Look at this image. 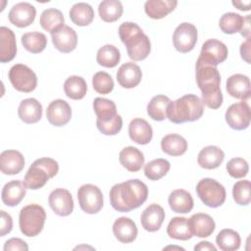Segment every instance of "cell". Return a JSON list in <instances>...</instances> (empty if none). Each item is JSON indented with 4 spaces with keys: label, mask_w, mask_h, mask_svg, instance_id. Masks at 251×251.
Returning a JSON list of instances; mask_svg holds the SVG:
<instances>
[{
    "label": "cell",
    "mask_w": 251,
    "mask_h": 251,
    "mask_svg": "<svg viewBox=\"0 0 251 251\" xmlns=\"http://www.w3.org/2000/svg\"><path fill=\"white\" fill-rule=\"evenodd\" d=\"M165 220V211L158 204L149 205L141 214L140 222L142 227L149 231L154 232L160 229Z\"/></svg>",
    "instance_id": "ac0fdd59"
},
{
    "label": "cell",
    "mask_w": 251,
    "mask_h": 251,
    "mask_svg": "<svg viewBox=\"0 0 251 251\" xmlns=\"http://www.w3.org/2000/svg\"><path fill=\"white\" fill-rule=\"evenodd\" d=\"M223 93L222 90L209 93V94H202L201 101L203 105H206L207 107L211 109H218L223 104Z\"/></svg>",
    "instance_id": "c3c4849f"
},
{
    "label": "cell",
    "mask_w": 251,
    "mask_h": 251,
    "mask_svg": "<svg viewBox=\"0 0 251 251\" xmlns=\"http://www.w3.org/2000/svg\"><path fill=\"white\" fill-rule=\"evenodd\" d=\"M77 200L80 209L86 214H96L103 207V194L94 184H83L77 190Z\"/></svg>",
    "instance_id": "ba28073f"
},
{
    "label": "cell",
    "mask_w": 251,
    "mask_h": 251,
    "mask_svg": "<svg viewBox=\"0 0 251 251\" xmlns=\"http://www.w3.org/2000/svg\"><path fill=\"white\" fill-rule=\"evenodd\" d=\"M17 53L16 36L12 29L7 26L0 27V62L12 61Z\"/></svg>",
    "instance_id": "484cf974"
},
{
    "label": "cell",
    "mask_w": 251,
    "mask_h": 251,
    "mask_svg": "<svg viewBox=\"0 0 251 251\" xmlns=\"http://www.w3.org/2000/svg\"><path fill=\"white\" fill-rule=\"evenodd\" d=\"M0 214H1L0 235L5 236L9 232H11V230L13 228V220H12V217L3 210L0 211Z\"/></svg>",
    "instance_id": "f907efd6"
},
{
    "label": "cell",
    "mask_w": 251,
    "mask_h": 251,
    "mask_svg": "<svg viewBox=\"0 0 251 251\" xmlns=\"http://www.w3.org/2000/svg\"><path fill=\"white\" fill-rule=\"evenodd\" d=\"M170 208L175 213L186 214L193 208V198L191 194L184 189H176L172 191L168 199Z\"/></svg>",
    "instance_id": "f1b7e54d"
},
{
    "label": "cell",
    "mask_w": 251,
    "mask_h": 251,
    "mask_svg": "<svg viewBox=\"0 0 251 251\" xmlns=\"http://www.w3.org/2000/svg\"><path fill=\"white\" fill-rule=\"evenodd\" d=\"M46 220V213L42 206L29 204L22 208L19 215V226L22 233L28 237L41 232Z\"/></svg>",
    "instance_id": "5b68a950"
},
{
    "label": "cell",
    "mask_w": 251,
    "mask_h": 251,
    "mask_svg": "<svg viewBox=\"0 0 251 251\" xmlns=\"http://www.w3.org/2000/svg\"><path fill=\"white\" fill-rule=\"evenodd\" d=\"M96 126L100 132L105 135H115L122 129L123 119L120 115H116L113 119L108 122H102L97 120Z\"/></svg>",
    "instance_id": "7dc6e473"
},
{
    "label": "cell",
    "mask_w": 251,
    "mask_h": 251,
    "mask_svg": "<svg viewBox=\"0 0 251 251\" xmlns=\"http://www.w3.org/2000/svg\"><path fill=\"white\" fill-rule=\"evenodd\" d=\"M14 251V250H21V251H27L28 246L27 244L21 238L13 237L7 240L4 244V251Z\"/></svg>",
    "instance_id": "681fc988"
},
{
    "label": "cell",
    "mask_w": 251,
    "mask_h": 251,
    "mask_svg": "<svg viewBox=\"0 0 251 251\" xmlns=\"http://www.w3.org/2000/svg\"><path fill=\"white\" fill-rule=\"evenodd\" d=\"M240 55L246 63L250 64V38H246V41L240 45Z\"/></svg>",
    "instance_id": "816d5d0a"
},
{
    "label": "cell",
    "mask_w": 251,
    "mask_h": 251,
    "mask_svg": "<svg viewBox=\"0 0 251 251\" xmlns=\"http://www.w3.org/2000/svg\"><path fill=\"white\" fill-rule=\"evenodd\" d=\"M196 81L202 94L221 90V75L216 67L196 62Z\"/></svg>",
    "instance_id": "9c48e42d"
},
{
    "label": "cell",
    "mask_w": 251,
    "mask_h": 251,
    "mask_svg": "<svg viewBox=\"0 0 251 251\" xmlns=\"http://www.w3.org/2000/svg\"><path fill=\"white\" fill-rule=\"evenodd\" d=\"M9 80L16 90L25 93L33 91L37 85L35 73L24 64H16L10 69Z\"/></svg>",
    "instance_id": "52a82bcc"
},
{
    "label": "cell",
    "mask_w": 251,
    "mask_h": 251,
    "mask_svg": "<svg viewBox=\"0 0 251 251\" xmlns=\"http://www.w3.org/2000/svg\"><path fill=\"white\" fill-rule=\"evenodd\" d=\"M58 171L59 165L54 159L48 157L37 159L28 168L24 178V183L28 189H39L50 178L54 177Z\"/></svg>",
    "instance_id": "277c9868"
},
{
    "label": "cell",
    "mask_w": 251,
    "mask_h": 251,
    "mask_svg": "<svg viewBox=\"0 0 251 251\" xmlns=\"http://www.w3.org/2000/svg\"><path fill=\"white\" fill-rule=\"evenodd\" d=\"M161 148L170 156H180L187 149V141L179 134L170 133L162 138Z\"/></svg>",
    "instance_id": "4dcf8cb0"
},
{
    "label": "cell",
    "mask_w": 251,
    "mask_h": 251,
    "mask_svg": "<svg viewBox=\"0 0 251 251\" xmlns=\"http://www.w3.org/2000/svg\"><path fill=\"white\" fill-rule=\"evenodd\" d=\"M119 35L126 45L127 55L131 60L142 61L150 54V39L137 24L131 22L123 23L119 26Z\"/></svg>",
    "instance_id": "7a4b0ae2"
},
{
    "label": "cell",
    "mask_w": 251,
    "mask_h": 251,
    "mask_svg": "<svg viewBox=\"0 0 251 251\" xmlns=\"http://www.w3.org/2000/svg\"><path fill=\"white\" fill-rule=\"evenodd\" d=\"M167 233L171 238L177 240H188L193 236L188 219L184 217L173 218L168 225Z\"/></svg>",
    "instance_id": "1f68e13d"
},
{
    "label": "cell",
    "mask_w": 251,
    "mask_h": 251,
    "mask_svg": "<svg viewBox=\"0 0 251 251\" xmlns=\"http://www.w3.org/2000/svg\"><path fill=\"white\" fill-rule=\"evenodd\" d=\"M123 5L118 0H104L98 6L100 18L106 23L116 22L123 15Z\"/></svg>",
    "instance_id": "74e56055"
},
{
    "label": "cell",
    "mask_w": 251,
    "mask_h": 251,
    "mask_svg": "<svg viewBox=\"0 0 251 251\" xmlns=\"http://www.w3.org/2000/svg\"><path fill=\"white\" fill-rule=\"evenodd\" d=\"M176 5V0H148L144 4V11L149 18L160 20L173 12Z\"/></svg>",
    "instance_id": "f546056e"
},
{
    "label": "cell",
    "mask_w": 251,
    "mask_h": 251,
    "mask_svg": "<svg viewBox=\"0 0 251 251\" xmlns=\"http://www.w3.org/2000/svg\"><path fill=\"white\" fill-rule=\"evenodd\" d=\"M35 16V7L27 2H20L15 4L8 14L10 23L18 27L28 26L34 22Z\"/></svg>",
    "instance_id": "5bb4252c"
},
{
    "label": "cell",
    "mask_w": 251,
    "mask_h": 251,
    "mask_svg": "<svg viewBox=\"0 0 251 251\" xmlns=\"http://www.w3.org/2000/svg\"><path fill=\"white\" fill-rule=\"evenodd\" d=\"M19 118L25 124H35L42 118V105L35 98L24 99L18 109Z\"/></svg>",
    "instance_id": "4316f807"
},
{
    "label": "cell",
    "mask_w": 251,
    "mask_h": 251,
    "mask_svg": "<svg viewBox=\"0 0 251 251\" xmlns=\"http://www.w3.org/2000/svg\"><path fill=\"white\" fill-rule=\"evenodd\" d=\"M71 21L79 26H85L91 24L94 19L93 8L84 2H78L72 6L70 10Z\"/></svg>",
    "instance_id": "d6a6232c"
},
{
    "label": "cell",
    "mask_w": 251,
    "mask_h": 251,
    "mask_svg": "<svg viewBox=\"0 0 251 251\" xmlns=\"http://www.w3.org/2000/svg\"><path fill=\"white\" fill-rule=\"evenodd\" d=\"M147 196V185L134 178L115 184L110 190V203L118 212H129L140 207Z\"/></svg>",
    "instance_id": "6da1fadb"
},
{
    "label": "cell",
    "mask_w": 251,
    "mask_h": 251,
    "mask_svg": "<svg viewBox=\"0 0 251 251\" xmlns=\"http://www.w3.org/2000/svg\"><path fill=\"white\" fill-rule=\"evenodd\" d=\"M142 78V72L138 65L133 62L123 64L117 72V80L124 88L137 86Z\"/></svg>",
    "instance_id": "e0dca14e"
},
{
    "label": "cell",
    "mask_w": 251,
    "mask_h": 251,
    "mask_svg": "<svg viewBox=\"0 0 251 251\" xmlns=\"http://www.w3.org/2000/svg\"><path fill=\"white\" fill-rule=\"evenodd\" d=\"M53 45L62 53H70L74 51L77 44V35L74 28L64 25L60 29L51 33Z\"/></svg>",
    "instance_id": "2e32d148"
},
{
    "label": "cell",
    "mask_w": 251,
    "mask_h": 251,
    "mask_svg": "<svg viewBox=\"0 0 251 251\" xmlns=\"http://www.w3.org/2000/svg\"><path fill=\"white\" fill-rule=\"evenodd\" d=\"M194 250H213V251H216L217 248L210 242L208 241H200L197 245H195L194 247Z\"/></svg>",
    "instance_id": "db71d44e"
},
{
    "label": "cell",
    "mask_w": 251,
    "mask_h": 251,
    "mask_svg": "<svg viewBox=\"0 0 251 251\" xmlns=\"http://www.w3.org/2000/svg\"><path fill=\"white\" fill-rule=\"evenodd\" d=\"M225 118L231 128L236 130L246 129L251 120L250 107L245 101L231 104L227 108Z\"/></svg>",
    "instance_id": "7c38bea8"
},
{
    "label": "cell",
    "mask_w": 251,
    "mask_h": 251,
    "mask_svg": "<svg viewBox=\"0 0 251 251\" xmlns=\"http://www.w3.org/2000/svg\"><path fill=\"white\" fill-rule=\"evenodd\" d=\"M171 101L166 95L154 96L147 105L148 116L157 122L164 121L167 118V109Z\"/></svg>",
    "instance_id": "d590c367"
},
{
    "label": "cell",
    "mask_w": 251,
    "mask_h": 251,
    "mask_svg": "<svg viewBox=\"0 0 251 251\" xmlns=\"http://www.w3.org/2000/svg\"><path fill=\"white\" fill-rule=\"evenodd\" d=\"M196 193L201 201L210 208H217L226 200V189L223 184L213 178H203L196 185Z\"/></svg>",
    "instance_id": "8992f818"
},
{
    "label": "cell",
    "mask_w": 251,
    "mask_h": 251,
    "mask_svg": "<svg viewBox=\"0 0 251 251\" xmlns=\"http://www.w3.org/2000/svg\"><path fill=\"white\" fill-rule=\"evenodd\" d=\"M25 167V158L20 151L5 150L0 155V169L4 175H17Z\"/></svg>",
    "instance_id": "ffe728a7"
},
{
    "label": "cell",
    "mask_w": 251,
    "mask_h": 251,
    "mask_svg": "<svg viewBox=\"0 0 251 251\" xmlns=\"http://www.w3.org/2000/svg\"><path fill=\"white\" fill-rule=\"evenodd\" d=\"M39 23L43 29L53 33L65 25V19L60 10L49 8L41 13Z\"/></svg>",
    "instance_id": "836d02e7"
},
{
    "label": "cell",
    "mask_w": 251,
    "mask_h": 251,
    "mask_svg": "<svg viewBox=\"0 0 251 251\" xmlns=\"http://www.w3.org/2000/svg\"><path fill=\"white\" fill-rule=\"evenodd\" d=\"M93 109L97 116V120L102 122H108L117 115L116 104L107 98H95L93 101Z\"/></svg>",
    "instance_id": "60d3db41"
},
{
    "label": "cell",
    "mask_w": 251,
    "mask_h": 251,
    "mask_svg": "<svg viewBox=\"0 0 251 251\" xmlns=\"http://www.w3.org/2000/svg\"><path fill=\"white\" fill-rule=\"evenodd\" d=\"M251 184L248 179H243L235 182L232 187V196L236 204L246 206L251 201Z\"/></svg>",
    "instance_id": "ee69618b"
},
{
    "label": "cell",
    "mask_w": 251,
    "mask_h": 251,
    "mask_svg": "<svg viewBox=\"0 0 251 251\" xmlns=\"http://www.w3.org/2000/svg\"><path fill=\"white\" fill-rule=\"evenodd\" d=\"M226 171L230 176L234 178H241L247 176L249 166L247 161L243 158H232L226 164Z\"/></svg>",
    "instance_id": "bcb514c9"
},
{
    "label": "cell",
    "mask_w": 251,
    "mask_h": 251,
    "mask_svg": "<svg viewBox=\"0 0 251 251\" xmlns=\"http://www.w3.org/2000/svg\"><path fill=\"white\" fill-rule=\"evenodd\" d=\"M168 249H177V250H184L182 247H177V246H167L164 248V250H168Z\"/></svg>",
    "instance_id": "9f6ffc18"
},
{
    "label": "cell",
    "mask_w": 251,
    "mask_h": 251,
    "mask_svg": "<svg viewBox=\"0 0 251 251\" xmlns=\"http://www.w3.org/2000/svg\"><path fill=\"white\" fill-rule=\"evenodd\" d=\"M232 5L234 7H236L238 10L240 11H249L250 10V5H251V1H232Z\"/></svg>",
    "instance_id": "11a10c76"
},
{
    "label": "cell",
    "mask_w": 251,
    "mask_h": 251,
    "mask_svg": "<svg viewBox=\"0 0 251 251\" xmlns=\"http://www.w3.org/2000/svg\"><path fill=\"white\" fill-rule=\"evenodd\" d=\"M137 227L135 223L126 217L118 218L113 224V233L122 243H130L137 236Z\"/></svg>",
    "instance_id": "603a6c76"
},
{
    "label": "cell",
    "mask_w": 251,
    "mask_h": 251,
    "mask_svg": "<svg viewBox=\"0 0 251 251\" xmlns=\"http://www.w3.org/2000/svg\"><path fill=\"white\" fill-rule=\"evenodd\" d=\"M216 243L223 251H235L240 247L241 239L237 231L230 228H225L218 233Z\"/></svg>",
    "instance_id": "8d00e7d4"
},
{
    "label": "cell",
    "mask_w": 251,
    "mask_h": 251,
    "mask_svg": "<svg viewBox=\"0 0 251 251\" xmlns=\"http://www.w3.org/2000/svg\"><path fill=\"white\" fill-rule=\"evenodd\" d=\"M119 161L126 170L135 173L140 171L144 165V156L138 148L127 146L120 152Z\"/></svg>",
    "instance_id": "83f0119b"
},
{
    "label": "cell",
    "mask_w": 251,
    "mask_h": 251,
    "mask_svg": "<svg viewBox=\"0 0 251 251\" xmlns=\"http://www.w3.org/2000/svg\"><path fill=\"white\" fill-rule=\"evenodd\" d=\"M249 22H250V16L248 15V16H246V17L244 18L243 25H242V28H241V30H240L241 35L244 36V37H246V38H250V27H249L250 24H249Z\"/></svg>",
    "instance_id": "f5cc1de1"
},
{
    "label": "cell",
    "mask_w": 251,
    "mask_h": 251,
    "mask_svg": "<svg viewBox=\"0 0 251 251\" xmlns=\"http://www.w3.org/2000/svg\"><path fill=\"white\" fill-rule=\"evenodd\" d=\"M26 193V187L20 179L7 182L2 189L1 198L6 206L14 207L20 204Z\"/></svg>",
    "instance_id": "cb8c5ba5"
},
{
    "label": "cell",
    "mask_w": 251,
    "mask_h": 251,
    "mask_svg": "<svg viewBox=\"0 0 251 251\" xmlns=\"http://www.w3.org/2000/svg\"><path fill=\"white\" fill-rule=\"evenodd\" d=\"M244 18L242 16L237 13L228 12L221 17L219 21V25L224 33L233 34L241 30Z\"/></svg>",
    "instance_id": "7bdbcfd3"
},
{
    "label": "cell",
    "mask_w": 251,
    "mask_h": 251,
    "mask_svg": "<svg viewBox=\"0 0 251 251\" xmlns=\"http://www.w3.org/2000/svg\"><path fill=\"white\" fill-rule=\"evenodd\" d=\"M227 47L222 41L212 38L206 40L201 48L197 62L217 67L227 58Z\"/></svg>",
    "instance_id": "30bf717a"
},
{
    "label": "cell",
    "mask_w": 251,
    "mask_h": 251,
    "mask_svg": "<svg viewBox=\"0 0 251 251\" xmlns=\"http://www.w3.org/2000/svg\"><path fill=\"white\" fill-rule=\"evenodd\" d=\"M226 88L233 98L244 101L250 97V79L245 75L235 74L230 75L226 80Z\"/></svg>",
    "instance_id": "d6986e66"
},
{
    "label": "cell",
    "mask_w": 251,
    "mask_h": 251,
    "mask_svg": "<svg viewBox=\"0 0 251 251\" xmlns=\"http://www.w3.org/2000/svg\"><path fill=\"white\" fill-rule=\"evenodd\" d=\"M129 138L137 144H148L153 137V129L149 123L141 118L133 119L128 125Z\"/></svg>",
    "instance_id": "7402d4cb"
},
{
    "label": "cell",
    "mask_w": 251,
    "mask_h": 251,
    "mask_svg": "<svg viewBox=\"0 0 251 251\" xmlns=\"http://www.w3.org/2000/svg\"><path fill=\"white\" fill-rule=\"evenodd\" d=\"M225 159L224 151L215 145H209L201 149L197 156L198 165L206 170H214L221 166Z\"/></svg>",
    "instance_id": "d4e9b609"
},
{
    "label": "cell",
    "mask_w": 251,
    "mask_h": 251,
    "mask_svg": "<svg viewBox=\"0 0 251 251\" xmlns=\"http://www.w3.org/2000/svg\"><path fill=\"white\" fill-rule=\"evenodd\" d=\"M121 60V53L119 49L112 45L106 44L102 46L96 55V61L100 66L105 68H114L116 67Z\"/></svg>",
    "instance_id": "ab89813d"
},
{
    "label": "cell",
    "mask_w": 251,
    "mask_h": 251,
    "mask_svg": "<svg viewBox=\"0 0 251 251\" xmlns=\"http://www.w3.org/2000/svg\"><path fill=\"white\" fill-rule=\"evenodd\" d=\"M189 226L193 235L197 237L210 236L216 227V224L211 216L204 213H196L188 219Z\"/></svg>",
    "instance_id": "44dd1931"
},
{
    "label": "cell",
    "mask_w": 251,
    "mask_h": 251,
    "mask_svg": "<svg viewBox=\"0 0 251 251\" xmlns=\"http://www.w3.org/2000/svg\"><path fill=\"white\" fill-rule=\"evenodd\" d=\"M93 89L100 94H108L114 88V80L106 72H97L92 77Z\"/></svg>",
    "instance_id": "f6af8a7d"
},
{
    "label": "cell",
    "mask_w": 251,
    "mask_h": 251,
    "mask_svg": "<svg viewBox=\"0 0 251 251\" xmlns=\"http://www.w3.org/2000/svg\"><path fill=\"white\" fill-rule=\"evenodd\" d=\"M22 44L26 51L37 54L45 49L47 45V38L46 35L42 32H26L22 35Z\"/></svg>",
    "instance_id": "f35d334b"
},
{
    "label": "cell",
    "mask_w": 251,
    "mask_h": 251,
    "mask_svg": "<svg viewBox=\"0 0 251 251\" xmlns=\"http://www.w3.org/2000/svg\"><path fill=\"white\" fill-rule=\"evenodd\" d=\"M64 91L69 98L80 100L86 94L87 84L83 77L78 75H71L64 82Z\"/></svg>",
    "instance_id": "e575fe53"
},
{
    "label": "cell",
    "mask_w": 251,
    "mask_h": 251,
    "mask_svg": "<svg viewBox=\"0 0 251 251\" xmlns=\"http://www.w3.org/2000/svg\"><path fill=\"white\" fill-rule=\"evenodd\" d=\"M171 164L166 159L158 158L148 162L144 166V175L150 180H158L170 171Z\"/></svg>",
    "instance_id": "b9f144b4"
},
{
    "label": "cell",
    "mask_w": 251,
    "mask_h": 251,
    "mask_svg": "<svg viewBox=\"0 0 251 251\" xmlns=\"http://www.w3.org/2000/svg\"><path fill=\"white\" fill-rule=\"evenodd\" d=\"M197 28L190 23H181L174 31L173 43L180 53L191 51L197 42Z\"/></svg>",
    "instance_id": "8fae6325"
},
{
    "label": "cell",
    "mask_w": 251,
    "mask_h": 251,
    "mask_svg": "<svg viewBox=\"0 0 251 251\" xmlns=\"http://www.w3.org/2000/svg\"><path fill=\"white\" fill-rule=\"evenodd\" d=\"M48 202L53 212L60 217L69 216L74 210V200L72 194L68 189L65 188L54 189L48 197Z\"/></svg>",
    "instance_id": "4fadbf2b"
},
{
    "label": "cell",
    "mask_w": 251,
    "mask_h": 251,
    "mask_svg": "<svg viewBox=\"0 0 251 251\" xmlns=\"http://www.w3.org/2000/svg\"><path fill=\"white\" fill-rule=\"evenodd\" d=\"M204 113L201 99L194 94H186L171 101L167 109V118L174 124H182L199 120Z\"/></svg>",
    "instance_id": "3957f363"
},
{
    "label": "cell",
    "mask_w": 251,
    "mask_h": 251,
    "mask_svg": "<svg viewBox=\"0 0 251 251\" xmlns=\"http://www.w3.org/2000/svg\"><path fill=\"white\" fill-rule=\"evenodd\" d=\"M46 118L51 125L63 126L67 125L72 118L71 106L63 99H56L48 105Z\"/></svg>",
    "instance_id": "9a60e30c"
}]
</instances>
